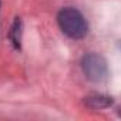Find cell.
I'll list each match as a JSON object with an SVG mask.
<instances>
[{
  "instance_id": "cell-1",
  "label": "cell",
  "mask_w": 121,
  "mask_h": 121,
  "mask_svg": "<svg viewBox=\"0 0 121 121\" xmlns=\"http://www.w3.org/2000/svg\"><path fill=\"white\" fill-rule=\"evenodd\" d=\"M57 22L61 31L71 39H83L88 31V24L84 16L78 10L71 7L63 9L60 12L57 16Z\"/></svg>"
},
{
  "instance_id": "cell-2",
  "label": "cell",
  "mask_w": 121,
  "mask_h": 121,
  "mask_svg": "<svg viewBox=\"0 0 121 121\" xmlns=\"http://www.w3.org/2000/svg\"><path fill=\"white\" fill-rule=\"evenodd\" d=\"M86 77L91 81H101L107 76V63L98 54H88L81 61Z\"/></svg>"
},
{
  "instance_id": "cell-3",
  "label": "cell",
  "mask_w": 121,
  "mask_h": 121,
  "mask_svg": "<svg viewBox=\"0 0 121 121\" xmlns=\"http://www.w3.org/2000/svg\"><path fill=\"white\" fill-rule=\"evenodd\" d=\"M111 103L112 100L110 97H105L101 94H93V95L86 97V104L91 108H107L111 105Z\"/></svg>"
},
{
  "instance_id": "cell-4",
  "label": "cell",
  "mask_w": 121,
  "mask_h": 121,
  "mask_svg": "<svg viewBox=\"0 0 121 121\" xmlns=\"http://www.w3.org/2000/svg\"><path fill=\"white\" fill-rule=\"evenodd\" d=\"M20 33H22V22H20V19H16V22L12 27V31H10V39L17 48L20 47Z\"/></svg>"
}]
</instances>
